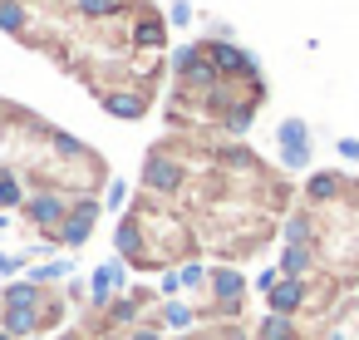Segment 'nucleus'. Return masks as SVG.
<instances>
[{
  "label": "nucleus",
  "instance_id": "obj_1",
  "mask_svg": "<svg viewBox=\"0 0 359 340\" xmlns=\"http://www.w3.org/2000/svg\"><path fill=\"white\" fill-rule=\"evenodd\" d=\"M202 55H207V65H212L222 79H261L256 55H251V50H241V45H231V40H207V45H202Z\"/></svg>",
  "mask_w": 359,
  "mask_h": 340
},
{
  "label": "nucleus",
  "instance_id": "obj_2",
  "mask_svg": "<svg viewBox=\"0 0 359 340\" xmlns=\"http://www.w3.org/2000/svg\"><path fill=\"white\" fill-rule=\"evenodd\" d=\"M99 212H104L99 197H74L69 212H65V222H60V232H55V247H69V251L84 247L94 237V227H99Z\"/></svg>",
  "mask_w": 359,
  "mask_h": 340
},
{
  "label": "nucleus",
  "instance_id": "obj_3",
  "mask_svg": "<svg viewBox=\"0 0 359 340\" xmlns=\"http://www.w3.org/2000/svg\"><path fill=\"white\" fill-rule=\"evenodd\" d=\"M207 291H212V315H222V320L241 315V306H246V276L236 266H212Z\"/></svg>",
  "mask_w": 359,
  "mask_h": 340
},
{
  "label": "nucleus",
  "instance_id": "obj_4",
  "mask_svg": "<svg viewBox=\"0 0 359 340\" xmlns=\"http://www.w3.org/2000/svg\"><path fill=\"white\" fill-rule=\"evenodd\" d=\"M25 222H35L45 237H55L60 232V222H65V212H69V197L60 192V188H40V192H30L25 197Z\"/></svg>",
  "mask_w": 359,
  "mask_h": 340
},
{
  "label": "nucleus",
  "instance_id": "obj_5",
  "mask_svg": "<svg viewBox=\"0 0 359 340\" xmlns=\"http://www.w3.org/2000/svg\"><path fill=\"white\" fill-rule=\"evenodd\" d=\"M123 291H128V261H123V256H109V261L89 276V306H94V310H109V301L123 296Z\"/></svg>",
  "mask_w": 359,
  "mask_h": 340
},
{
  "label": "nucleus",
  "instance_id": "obj_6",
  "mask_svg": "<svg viewBox=\"0 0 359 340\" xmlns=\"http://www.w3.org/2000/svg\"><path fill=\"white\" fill-rule=\"evenodd\" d=\"M182 163L172 158V153H163V148H153L148 153V163H143V188L148 192H177L182 188Z\"/></svg>",
  "mask_w": 359,
  "mask_h": 340
},
{
  "label": "nucleus",
  "instance_id": "obj_7",
  "mask_svg": "<svg viewBox=\"0 0 359 340\" xmlns=\"http://www.w3.org/2000/svg\"><path fill=\"white\" fill-rule=\"evenodd\" d=\"M114 247H118V256H123L128 266H148V237H143V217H138V212H128V217L114 227Z\"/></svg>",
  "mask_w": 359,
  "mask_h": 340
},
{
  "label": "nucleus",
  "instance_id": "obj_8",
  "mask_svg": "<svg viewBox=\"0 0 359 340\" xmlns=\"http://www.w3.org/2000/svg\"><path fill=\"white\" fill-rule=\"evenodd\" d=\"M99 104L109 119H143L148 114V94L143 89H99Z\"/></svg>",
  "mask_w": 359,
  "mask_h": 340
},
{
  "label": "nucleus",
  "instance_id": "obj_9",
  "mask_svg": "<svg viewBox=\"0 0 359 340\" xmlns=\"http://www.w3.org/2000/svg\"><path fill=\"white\" fill-rule=\"evenodd\" d=\"M344 192H349V178H344V173H334V168H320V173H310V178H305V202H315V207L339 202Z\"/></svg>",
  "mask_w": 359,
  "mask_h": 340
},
{
  "label": "nucleus",
  "instance_id": "obj_10",
  "mask_svg": "<svg viewBox=\"0 0 359 340\" xmlns=\"http://www.w3.org/2000/svg\"><path fill=\"white\" fill-rule=\"evenodd\" d=\"M45 286H35L30 276H20V281H11L6 291H0V306H6V310H40L45 306Z\"/></svg>",
  "mask_w": 359,
  "mask_h": 340
},
{
  "label": "nucleus",
  "instance_id": "obj_11",
  "mask_svg": "<svg viewBox=\"0 0 359 340\" xmlns=\"http://www.w3.org/2000/svg\"><path fill=\"white\" fill-rule=\"evenodd\" d=\"M305 296H310V286H305V281H290V276H280V281L266 291V301H271L276 315H295V310L305 306Z\"/></svg>",
  "mask_w": 359,
  "mask_h": 340
},
{
  "label": "nucleus",
  "instance_id": "obj_12",
  "mask_svg": "<svg viewBox=\"0 0 359 340\" xmlns=\"http://www.w3.org/2000/svg\"><path fill=\"white\" fill-rule=\"evenodd\" d=\"M128 40L138 45V50H163L168 45V15H138L133 20V30H128Z\"/></svg>",
  "mask_w": 359,
  "mask_h": 340
},
{
  "label": "nucleus",
  "instance_id": "obj_13",
  "mask_svg": "<svg viewBox=\"0 0 359 340\" xmlns=\"http://www.w3.org/2000/svg\"><path fill=\"white\" fill-rule=\"evenodd\" d=\"M143 306H153L148 291H123V296H114V301H109V325H138Z\"/></svg>",
  "mask_w": 359,
  "mask_h": 340
},
{
  "label": "nucleus",
  "instance_id": "obj_14",
  "mask_svg": "<svg viewBox=\"0 0 359 340\" xmlns=\"http://www.w3.org/2000/svg\"><path fill=\"white\" fill-rule=\"evenodd\" d=\"M0 330H11L15 340H30V335H45V320H40V310H6L0 306Z\"/></svg>",
  "mask_w": 359,
  "mask_h": 340
},
{
  "label": "nucleus",
  "instance_id": "obj_15",
  "mask_svg": "<svg viewBox=\"0 0 359 340\" xmlns=\"http://www.w3.org/2000/svg\"><path fill=\"white\" fill-rule=\"evenodd\" d=\"M276 271L290 276V281H305L315 271V247H280V266Z\"/></svg>",
  "mask_w": 359,
  "mask_h": 340
},
{
  "label": "nucleus",
  "instance_id": "obj_16",
  "mask_svg": "<svg viewBox=\"0 0 359 340\" xmlns=\"http://www.w3.org/2000/svg\"><path fill=\"white\" fill-rule=\"evenodd\" d=\"M280 237H285V247H315V217L310 212H290L280 222Z\"/></svg>",
  "mask_w": 359,
  "mask_h": 340
},
{
  "label": "nucleus",
  "instance_id": "obj_17",
  "mask_svg": "<svg viewBox=\"0 0 359 340\" xmlns=\"http://www.w3.org/2000/svg\"><path fill=\"white\" fill-rule=\"evenodd\" d=\"M0 30L30 40V11H25V0H0Z\"/></svg>",
  "mask_w": 359,
  "mask_h": 340
},
{
  "label": "nucleus",
  "instance_id": "obj_18",
  "mask_svg": "<svg viewBox=\"0 0 359 340\" xmlns=\"http://www.w3.org/2000/svg\"><path fill=\"white\" fill-rule=\"evenodd\" d=\"M45 138H50V148H55L60 158H69V163H99V158H94V153H89L74 133H65V129H50Z\"/></svg>",
  "mask_w": 359,
  "mask_h": 340
},
{
  "label": "nucleus",
  "instance_id": "obj_19",
  "mask_svg": "<svg viewBox=\"0 0 359 340\" xmlns=\"http://www.w3.org/2000/svg\"><path fill=\"white\" fill-rule=\"evenodd\" d=\"M25 183H20V173L15 168H0V212H11V207H25Z\"/></svg>",
  "mask_w": 359,
  "mask_h": 340
},
{
  "label": "nucleus",
  "instance_id": "obj_20",
  "mask_svg": "<svg viewBox=\"0 0 359 340\" xmlns=\"http://www.w3.org/2000/svg\"><path fill=\"white\" fill-rule=\"evenodd\" d=\"M251 124H256V104H251V99H241V104H231V109L222 114V129H226V133H236V138H241V133H251Z\"/></svg>",
  "mask_w": 359,
  "mask_h": 340
},
{
  "label": "nucleus",
  "instance_id": "obj_21",
  "mask_svg": "<svg viewBox=\"0 0 359 340\" xmlns=\"http://www.w3.org/2000/svg\"><path fill=\"white\" fill-rule=\"evenodd\" d=\"M192 320H197V310L187 301H163V310H158V325H168V330H192Z\"/></svg>",
  "mask_w": 359,
  "mask_h": 340
},
{
  "label": "nucleus",
  "instance_id": "obj_22",
  "mask_svg": "<svg viewBox=\"0 0 359 340\" xmlns=\"http://www.w3.org/2000/svg\"><path fill=\"white\" fill-rule=\"evenodd\" d=\"M276 143H280V148H310V124H305V119H280Z\"/></svg>",
  "mask_w": 359,
  "mask_h": 340
},
{
  "label": "nucleus",
  "instance_id": "obj_23",
  "mask_svg": "<svg viewBox=\"0 0 359 340\" xmlns=\"http://www.w3.org/2000/svg\"><path fill=\"white\" fill-rule=\"evenodd\" d=\"M69 6L84 20H114V15H123V0H69Z\"/></svg>",
  "mask_w": 359,
  "mask_h": 340
},
{
  "label": "nucleus",
  "instance_id": "obj_24",
  "mask_svg": "<svg viewBox=\"0 0 359 340\" xmlns=\"http://www.w3.org/2000/svg\"><path fill=\"white\" fill-rule=\"evenodd\" d=\"M256 340H295V315H266L261 320V330H256Z\"/></svg>",
  "mask_w": 359,
  "mask_h": 340
},
{
  "label": "nucleus",
  "instance_id": "obj_25",
  "mask_svg": "<svg viewBox=\"0 0 359 340\" xmlns=\"http://www.w3.org/2000/svg\"><path fill=\"white\" fill-rule=\"evenodd\" d=\"M65 276H74V261H40V266H30L35 286H50V281H65Z\"/></svg>",
  "mask_w": 359,
  "mask_h": 340
},
{
  "label": "nucleus",
  "instance_id": "obj_26",
  "mask_svg": "<svg viewBox=\"0 0 359 340\" xmlns=\"http://www.w3.org/2000/svg\"><path fill=\"white\" fill-rule=\"evenodd\" d=\"M177 276H182V291H197V286H207L212 266H202V261H182V266H177Z\"/></svg>",
  "mask_w": 359,
  "mask_h": 340
},
{
  "label": "nucleus",
  "instance_id": "obj_27",
  "mask_svg": "<svg viewBox=\"0 0 359 340\" xmlns=\"http://www.w3.org/2000/svg\"><path fill=\"white\" fill-rule=\"evenodd\" d=\"M197 60H202V45H177V50H172V74L182 79V74H187Z\"/></svg>",
  "mask_w": 359,
  "mask_h": 340
},
{
  "label": "nucleus",
  "instance_id": "obj_28",
  "mask_svg": "<svg viewBox=\"0 0 359 340\" xmlns=\"http://www.w3.org/2000/svg\"><path fill=\"white\" fill-rule=\"evenodd\" d=\"M197 20V11H192V0H172L168 6V25H177V30H187Z\"/></svg>",
  "mask_w": 359,
  "mask_h": 340
},
{
  "label": "nucleus",
  "instance_id": "obj_29",
  "mask_svg": "<svg viewBox=\"0 0 359 340\" xmlns=\"http://www.w3.org/2000/svg\"><path fill=\"white\" fill-rule=\"evenodd\" d=\"M280 168L285 173H305L310 168V148H280Z\"/></svg>",
  "mask_w": 359,
  "mask_h": 340
},
{
  "label": "nucleus",
  "instance_id": "obj_30",
  "mask_svg": "<svg viewBox=\"0 0 359 340\" xmlns=\"http://www.w3.org/2000/svg\"><path fill=\"white\" fill-rule=\"evenodd\" d=\"M123 202H128V183H123V178H109V192H104V207H114V212H123Z\"/></svg>",
  "mask_w": 359,
  "mask_h": 340
},
{
  "label": "nucleus",
  "instance_id": "obj_31",
  "mask_svg": "<svg viewBox=\"0 0 359 340\" xmlns=\"http://www.w3.org/2000/svg\"><path fill=\"white\" fill-rule=\"evenodd\" d=\"M222 163H226V168H256V158H251L246 148H226V153H222Z\"/></svg>",
  "mask_w": 359,
  "mask_h": 340
},
{
  "label": "nucleus",
  "instance_id": "obj_32",
  "mask_svg": "<svg viewBox=\"0 0 359 340\" xmlns=\"http://www.w3.org/2000/svg\"><path fill=\"white\" fill-rule=\"evenodd\" d=\"M20 266H25V256H15V251H0V276H20Z\"/></svg>",
  "mask_w": 359,
  "mask_h": 340
},
{
  "label": "nucleus",
  "instance_id": "obj_33",
  "mask_svg": "<svg viewBox=\"0 0 359 340\" xmlns=\"http://www.w3.org/2000/svg\"><path fill=\"white\" fill-rule=\"evenodd\" d=\"M182 291V276L177 271H163V281H158V296H177Z\"/></svg>",
  "mask_w": 359,
  "mask_h": 340
},
{
  "label": "nucleus",
  "instance_id": "obj_34",
  "mask_svg": "<svg viewBox=\"0 0 359 340\" xmlns=\"http://www.w3.org/2000/svg\"><path fill=\"white\" fill-rule=\"evenodd\" d=\"M334 148H339V158H344V163H359V138H339Z\"/></svg>",
  "mask_w": 359,
  "mask_h": 340
},
{
  "label": "nucleus",
  "instance_id": "obj_35",
  "mask_svg": "<svg viewBox=\"0 0 359 340\" xmlns=\"http://www.w3.org/2000/svg\"><path fill=\"white\" fill-rule=\"evenodd\" d=\"M128 340H163V330H158V325H133Z\"/></svg>",
  "mask_w": 359,
  "mask_h": 340
},
{
  "label": "nucleus",
  "instance_id": "obj_36",
  "mask_svg": "<svg viewBox=\"0 0 359 340\" xmlns=\"http://www.w3.org/2000/svg\"><path fill=\"white\" fill-rule=\"evenodd\" d=\"M276 281H280V271H276V266H266V271H261V276H256V286H261V291H271V286H276Z\"/></svg>",
  "mask_w": 359,
  "mask_h": 340
},
{
  "label": "nucleus",
  "instance_id": "obj_37",
  "mask_svg": "<svg viewBox=\"0 0 359 340\" xmlns=\"http://www.w3.org/2000/svg\"><path fill=\"white\" fill-rule=\"evenodd\" d=\"M344 197H349V207H354V217H359V183H349V192H344Z\"/></svg>",
  "mask_w": 359,
  "mask_h": 340
},
{
  "label": "nucleus",
  "instance_id": "obj_38",
  "mask_svg": "<svg viewBox=\"0 0 359 340\" xmlns=\"http://www.w3.org/2000/svg\"><path fill=\"white\" fill-rule=\"evenodd\" d=\"M60 340H84V335H79V330H65V335H60Z\"/></svg>",
  "mask_w": 359,
  "mask_h": 340
},
{
  "label": "nucleus",
  "instance_id": "obj_39",
  "mask_svg": "<svg viewBox=\"0 0 359 340\" xmlns=\"http://www.w3.org/2000/svg\"><path fill=\"white\" fill-rule=\"evenodd\" d=\"M6 227H11V212H0V232H6Z\"/></svg>",
  "mask_w": 359,
  "mask_h": 340
},
{
  "label": "nucleus",
  "instance_id": "obj_40",
  "mask_svg": "<svg viewBox=\"0 0 359 340\" xmlns=\"http://www.w3.org/2000/svg\"><path fill=\"white\" fill-rule=\"evenodd\" d=\"M222 340H241V335H236V330H226V335H222Z\"/></svg>",
  "mask_w": 359,
  "mask_h": 340
},
{
  "label": "nucleus",
  "instance_id": "obj_41",
  "mask_svg": "<svg viewBox=\"0 0 359 340\" xmlns=\"http://www.w3.org/2000/svg\"><path fill=\"white\" fill-rule=\"evenodd\" d=\"M0 340H15V335H11V330H0Z\"/></svg>",
  "mask_w": 359,
  "mask_h": 340
},
{
  "label": "nucleus",
  "instance_id": "obj_42",
  "mask_svg": "<svg viewBox=\"0 0 359 340\" xmlns=\"http://www.w3.org/2000/svg\"><path fill=\"white\" fill-rule=\"evenodd\" d=\"M330 340H344V335H330Z\"/></svg>",
  "mask_w": 359,
  "mask_h": 340
},
{
  "label": "nucleus",
  "instance_id": "obj_43",
  "mask_svg": "<svg viewBox=\"0 0 359 340\" xmlns=\"http://www.w3.org/2000/svg\"><path fill=\"white\" fill-rule=\"evenodd\" d=\"M30 340H45V335H30Z\"/></svg>",
  "mask_w": 359,
  "mask_h": 340
}]
</instances>
